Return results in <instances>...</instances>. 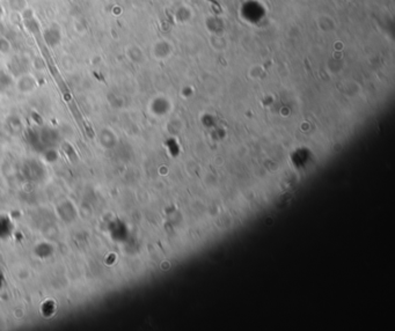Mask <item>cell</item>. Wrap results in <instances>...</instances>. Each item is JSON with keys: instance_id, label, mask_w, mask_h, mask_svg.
Listing matches in <instances>:
<instances>
[{"instance_id": "cell-3", "label": "cell", "mask_w": 395, "mask_h": 331, "mask_svg": "<svg viewBox=\"0 0 395 331\" xmlns=\"http://www.w3.org/2000/svg\"><path fill=\"white\" fill-rule=\"evenodd\" d=\"M4 16H5V7H4L2 0H0V21L4 19Z\"/></svg>"}, {"instance_id": "cell-1", "label": "cell", "mask_w": 395, "mask_h": 331, "mask_svg": "<svg viewBox=\"0 0 395 331\" xmlns=\"http://www.w3.org/2000/svg\"><path fill=\"white\" fill-rule=\"evenodd\" d=\"M36 87V80L34 79V77L30 75H24L21 78H19L18 80V88L19 91L24 92V93H29L32 92Z\"/></svg>"}, {"instance_id": "cell-2", "label": "cell", "mask_w": 395, "mask_h": 331, "mask_svg": "<svg viewBox=\"0 0 395 331\" xmlns=\"http://www.w3.org/2000/svg\"><path fill=\"white\" fill-rule=\"evenodd\" d=\"M7 5L12 11L18 13H22L28 8L27 0H7Z\"/></svg>"}]
</instances>
